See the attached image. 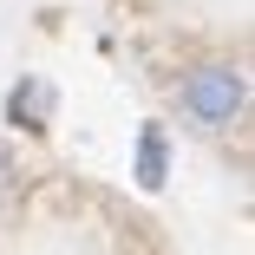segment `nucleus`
Masks as SVG:
<instances>
[{
  "mask_svg": "<svg viewBox=\"0 0 255 255\" xmlns=\"http://www.w3.org/2000/svg\"><path fill=\"white\" fill-rule=\"evenodd\" d=\"M183 98H190V118H196V125H229V118H236V79H229L223 66L196 72Z\"/></svg>",
  "mask_w": 255,
  "mask_h": 255,
  "instance_id": "1",
  "label": "nucleus"
}]
</instances>
